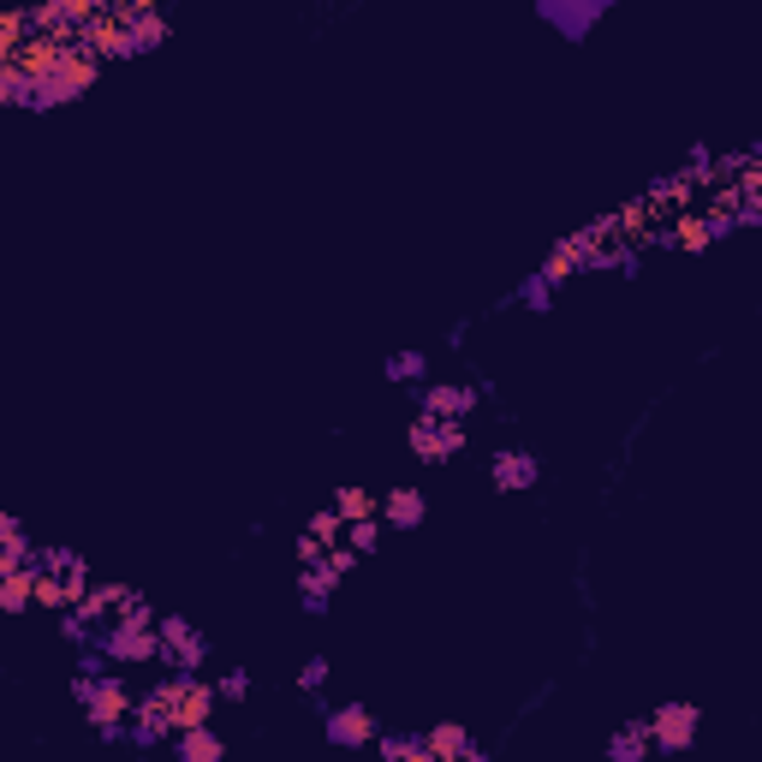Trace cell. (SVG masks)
Returning <instances> with one entry per match:
<instances>
[{
    "instance_id": "obj_3",
    "label": "cell",
    "mask_w": 762,
    "mask_h": 762,
    "mask_svg": "<svg viewBox=\"0 0 762 762\" xmlns=\"http://www.w3.org/2000/svg\"><path fill=\"white\" fill-rule=\"evenodd\" d=\"M95 644L114 667H161V620H107Z\"/></svg>"
},
{
    "instance_id": "obj_8",
    "label": "cell",
    "mask_w": 762,
    "mask_h": 762,
    "mask_svg": "<svg viewBox=\"0 0 762 762\" xmlns=\"http://www.w3.org/2000/svg\"><path fill=\"white\" fill-rule=\"evenodd\" d=\"M536 483H542V459L530 453V447H500V453H488V488H495V495H530Z\"/></svg>"
},
{
    "instance_id": "obj_2",
    "label": "cell",
    "mask_w": 762,
    "mask_h": 762,
    "mask_svg": "<svg viewBox=\"0 0 762 762\" xmlns=\"http://www.w3.org/2000/svg\"><path fill=\"white\" fill-rule=\"evenodd\" d=\"M95 72H102V60H95L90 48L66 43L60 60H54L48 72L36 78V107H66V102H78V95H90Z\"/></svg>"
},
{
    "instance_id": "obj_7",
    "label": "cell",
    "mask_w": 762,
    "mask_h": 762,
    "mask_svg": "<svg viewBox=\"0 0 762 762\" xmlns=\"http://www.w3.org/2000/svg\"><path fill=\"white\" fill-rule=\"evenodd\" d=\"M649 732H656V751H691L697 744V732H703V709L697 703H685V697H673V703H661L656 715H649Z\"/></svg>"
},
{
    "instance_id": "obj_1",
    "label": "cell",
    "mask_w": 762,
    "mask_h": 762,
    "mask_svg": "<svg viewBox=\"0 0 762 762\" xmlns=\"http://www.w3.org/2000/svg\"><path fill=\"white\" fill-rule=\"evenodd\" d=\"M72 703L90 715V727L126 720L131 709H138V697H131V679L119 673V667H102V673H84V667H78V673H72Z\"/></svg>"
},
{
    "instance_id": "obj_24",
    "label": "cell",
    "mask_w": 762,
    "mask_h": 762,
    "mask_svg": "<svg viewBox=\"0 0 762 762\" xmlns=\"http://www.w3.org/2000/svg\"><path fill=\"white\" fill-rule=\"evenodd\" d=\"M328 673H334V661H328V656H310L304 667H298V691H304V697H322Z\"/></svg>"
},
{
    "instance_id": "obj_5",
    "label": "cell",
    "mask_w": 762,
    "mask_h": 762,
    "mask_svg": "<svg viewBox=\"0 0 762 762\" xmlns=\"http://www.w3.org/2000/svg\"><path fill=\"white\" fill-rule=\"evenodd\" d=\"M608 7L614 0H536V19L566 43H590V31L608 19Z\"/></svg>"
},
{
    "instance_id": "obj_14",
    "label": "cell",
    "mask_w": 762,
    "mask_h": 762,
    "mask_svg": "<svg viewBox=\"0 0 762 762\" xmlns=\"http://www.w3.org/2000/svg\"><path fill=\"white\" fill-rule=\"evenodd\" d=\"M168 43V12L161 7H131L126 12V48L131 54H149V48H161Z\"/></svg>"
},
{
    "instance_id": "obj_16",
    "label": "cell",
    "mask_w": 762,
    "mask_h": 762,
    "mask_svg": "<svg viewBox=\"0 0 762 762\" xmlns=\"http://www.w3.org/2000/svg\"><path fill=\"white\" fill-rule=\"evenodd\" d=\"M173 751H180V762H221L227 739L215 732V720H209V727H185L180 739H173Z\"/></svg>"
},
{
    "instance_id": "obj_26",
    "label": "cell",
    "mask_w": 762,
    "mask_h": 762,
    "mask_svg": "<svg viewBox=\"0 0 762 762\" xmlns=\"http://www.w3.org/2000/svg\"><path fill=\"white\" fill-rule=\"evenodd\" d=\"M292 554H298V566H316L322 554H328V542H322L316 530H304V536H298V549H292Z\"/></svg>"
},
{
    "instance_id": "obj_6",
    "label": "cell",
    "mask_w": 762,
    "mask_h": 762,
    "mask_svg": "<svg viewBox=\"0 0 762 762\" xmlns=\"http://www.w3.org/2000/svg\"><path fill=\"white\" fill-rule=\"evenodd\" d=\"M203 661H209V637H203L185 614H161V667L197 673Z\"/></svg>"
},
{
    "instance_id": "obj_25",
    "label": "cell",
    "mask_w": 762,
    "mask_h": 762,
    "mask_svg": "<svg viewBox=\"0 0 762 762\" xmlns=\"http://www.w3.org/2000/svg\"><path fill=\"white\" fill-rule=\"evenodd\" d=\"M215 691H221V703H244V697H251V673H244V667H233V673L215 679Z\"/></svg>"
},
{
    "instance_id": "obj_20",
    "label": "cell",
    "mask_w": 762,
    "mask_h": 762,
    "mask_svg": "<svg viewBox=\"0 0 762 762\" xmlns=\"http://www.w3.org/2000/svg\"><path fill=\"white\" fill-rule=\"evenodd\" d=\"M381 757L388 762H435L429 757V732H381Z\"/></svg>"
},
{
    "instance_id": "obj_23",
    "label": "cell",
    "mask_w": 762,
    "mask_h": 762,
    "mask_svg": "<svg viewBox=\"0 0 762 762\" xmlns=\"http://www.w3.org/2000/svg\"><path fill=\"white\" fill-rule=\"evenodd\" d=\"M381 530H388V524H381V512H370V519H351V524H346V542H351L358 554H376V549H381Z\"/></svg>"
},
{
    "instance_id": "obj_15",
    "label": "cell",
    "mask_w": 762,
    "mask_h": 762,
    "mask_svg": "<svg viewBox=\"0 0 762 762\" xmlns=\"http://www.w3.org/2000/svg\"><path fill=\"white\" fill-rule=\"evenodd\" d=\"M0 608H7L12 620H24L36 608V566H12L0 572Z\"/></svg>"
},
{
    "instance_id": "obj_19",
    "label": "cell",
    "mask_w": 762,
    "mask_h": 762,
    "mask_svg": "<svg viewBox=\"0 0 762 762\" xmlns=\"http://www.w3.org/2000/svg\"><path fill=\"white\" fill-rule=\"evenodd\" d=\"M0 102L7 107H36V78L19 60H0Z\"/></svg>"
},
{
    "instance_id": "obj_17",
    "label": "cell",
    "mask_w": 762,
    "mask_h": 762,
    "mask_svg": "<svg viewBox=\"0 0 762 762\" xmlns=\"http://www.w3.org/2000/svg\"><path fill=\"white\" fill-rule=\"evenodd\" d=\"M36 561V542H31V530H24L19 519H0V572H12V566H31Z\"/></svg>"
},
{
    "instance_id": "obj_18",
    "label": "cell",
    "mask_w": 762,
    "mask_h": 762,
    "mask_svg": "<svg viewBox=\"0 0 762 762\" xmlns=\"http://www.w3.org/2000/svg\"><path fill=\"white\" fill-rule=\"evenodd\" d=\"M381 381H405V388H424V381H429V351H417V346L393 351V358L381 363Z\"/></svg>"
},
{
    "instance_id": "obj_22",
    "label": "cell",
    "mask_w": 762,
    "mask_h": 762,
    "mask_svg": "<svg viewBox=\"0 0 762 762\" xmlns=\"http://www.w3.org/2000/svg\"><path fill=\"white\" fill-rule=\"evenodd\" d=\"M334 507L346 512V524H351V519H370V512H381V500L363 483H346V488H334Z\"/></svg>"
},
{
    "instance_id": "obj_11",
    "label": "cell",
    "mask_w": 762,
    "mask_h": 762,
    "mask_svg": "<svg viewBox=\"0 0 762 762\" xmlns=\"http://www.w3.org/2000/svg\"><path fill=\"white\" fill-rule=\"evenodd\" d=\"M381 524H388V530H417V524H429V488L393 483L388 495H381Z\"/></svg>"
},
{
    "instance_id": "obj_12",
    "label": "cell",
    "mask_w": 762,
    "mask_h": 762,
    "mask_svg": "<svg viewBox=\"0 0 762 762\" xmlns=\"http://www.w3.org/2000/svg\"><path fill=\"white\" fill-rule=\"evenodd\" d=\"M429 757L435 762H483V744L465 732V720H435L429 727Z\"/></svg>"
},
{
    "instance_id": "obj_4",
    "label": "cell",
    "mask_w": 762,
    "mask_h": 762,
    "mask_svg": "<svg viewBox=\"0 0 762 762\" xmlns=\"http://www.w3.org/2000/svg\"><path fill=\"white\" fill-rule=\"evenodd\" d=\"M471 441V417H429L417 412V424L405 429V447H412L417 465H447V459H459Z\"/></svg>"
},
{
    "instance_id": "obj_9",
    "label": "cell",
    "mask_w": 762,
    "mask_h": 762,
    "mask_svg": "<svg viewBox=\"0 0 762 762\" xmlns=\"http://www.w3.org/2000/svg\"><path fill=\"white\" fill-rule=\"evenodd\" d=\"M322 732H328V744H339V751H363V744H376V715L363 709V703H328L322 709Z\"/></svg>"
},
{
    "instance_id": "obj_13",
    "label": "cell",
    "mask_w": 762,
    "mask_h": 762,
    "mask_svg": "<svg viewBox=\"0 0 762 762\" xmlns=\"http://www.w3.org/2000/svg\"><path fill=\"white\" fill-rule=\"evenodd\" d=\"M608 762H649L656 757V732H649V715L644 720H625V727L608 732Z\"/></svg>"
},
{
    "instance_id": "obj_10",
    "label": "cell",
    "mask_w": 762,
    "mask_h": 762,
    "mask_svg": "<svg viewBox=\"0 0 762 762\" xmlns=\"http://www.w3.org/2000/svg\"><path fill=\"white\" fill-rule=\"evenodd\" d=\"M476 400H483L476 381H424L417 388V412L429 417H476Z\"/></svg>"
},
{
    "instance_id": "obj_21",
    "label": "cell",
    "mask_w": 762,
    "mask_h": 762,
    "mask_svg": "<svg viewBox=\"0 0 762 762\" xmlns=\"http://www.w3.org/2000/svg\"><path fill=\"white\" fill-rule=\"evenodd\" d=\"M512 304H524L530 316H549V310H554V280L542 275V268H536V275H524V286L512 292Z\"/></svg>"
}]
</instances>
